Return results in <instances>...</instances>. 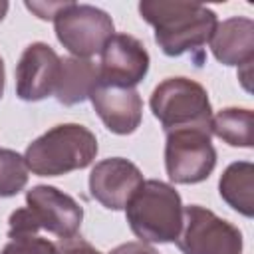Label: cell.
<instances>
[{"instance_id":"obj_23","label":"cell","mask_w":254,"mask_h":254,"mask_svg":"<svg viewBox=\"0 0 254 254\" xmlns=\"http://www.w3.org/2000/svg\"><path fill=\"white\" fill-rule=\"evenodd\" d=\"M8 8H10V4H8L6 0H0V22L4 20V16H6V12H8Z\"/></svg>"},{"instance_id":"obj_16","label":"cell","mask_w":254,"mask_h":254,"mask_svg":"<svg viewBox=\"0 0 254 254\" xmlns=\"http://www.w3.org/2000/svg\"><path fill=\"white\" fill-rule=\"evenodd\" d=\"M210 131L230 147L250 149L254 145V113L246 107H226L212 115Z\"/></svg>"},{"instance_id":"obj_14","label":"cell","mask_w":254,"mask_h":254,"mask_svg":"<svg viewBox=\"0 0 254 254\" xmlns=\"http://www.w3.org/2000/svg\"><path fill=\"white\" fill-rule=\"evenodd\" d=\"M99 83L97 67L91 60L64 58L60 67V79L56 87V97L62 105H77L89 99L91 91Z\"/></svg>"},{"instance_id":"obj_9","label":"cell","mask_w":254,"mask_h":254,"mask_svg":"<svg viewBox=\"0 0 254 254\" xmlns=\"http://www.w3.org/2000/svg\"><path fill=\"white\" fill-rule=\"evenodd\" d=\"M149 52L129 34H113L101 50L97 67L99 83L113 87H135L149 71Z\"/></svg>"},{"instance_id":"obj_11","label":"cell","mask_w":254,"mask_h":254,"mask_svg":"<svg viewBox=\"0 0 254 254\" xmlns=\"http://www.w3.org/2000/svg\"><path fill=\"white\" fill-rule=\"evenodd\" d=\"M141 185L143 175L139 167L123 157L103 159L89 173L91 196L109 210H123Z\"/></svg>"},{"instance_id":"obj_18","label":"cell","mask_w":254,"mask_h":254,"mask_svg":"<svg viewBox=\"0 0 254 254\" xmlns=\"http://www.w3.org/2000/svg\"><path fill=\"white\" fill-rule=\"evenodd\" d=\"M0 254H58V246L42 236H20L12 238Z\"/></svg>"},{"instance_id":"obj_19","label":"cell","mask_w":254,"mask_h":254,"mask_svg":"<svg viewBox=\"0 0 254 254\" xmlns=\"http://www.w3.org/2000/svg\"><path fill=\"white\" fill-rule=\"evenodd\" d=\"M58 254H101L95 246H91L87 240H83L81 236H71L60 242L58 246Z\"/></svg>"},{"instance_id":"obj_13","label":"cell","mask_w":254,"mask_h":254,"mask_svg":"<svg viewBox=\"0 0 254 254\" xmlns=\"http://www.w3.org/2000/svg\"><path fill=\"white\" fill-rule=\"evenodd\" d=\"M212 56L222 65L246 67L254 60V22L246 16H232L216 24L210 38Z\"/></svg>"},{"instance_id":"obj_21","label":"cell","mask_w":254,"mask_h":254,"mask_svg":"<svg viewBox=\"0 0 254 254\" xmlns=\"http://www.w3.org/2000/svg\"><path fill=\"white\" fill-rule=\"evenodd\" d=\"M109 254H159V252L145 242H125L113 248Z\"/></svg>"},{"instance_id":"obj_12","label":"cell","mask_w":254,"mask_h":254,"mask_svg":"<svg viewBox=\"0 0 254 254\" xmlns=\"http://www.w3.org/2000/svg\"><path fill=\"white\" fill-rule=\"evenodd\" d=\"M103 125L115 135H131L143 119V99L135 87L97 83L89 95Z\"/></svg>"},{"instance_id":"obj_4","label":"cell","mask_w":254,"mask_h":254,"mask_svg":"<svg viewBox=\"0 0 254 254\" xmlns=\"http://www.w3.org/2000/svg\"><path fill=\"white\" fill-rule=\"evenodd\" d=\"M151 111L165 133L198 129L212 135V107L206 89L189 77H167L151 93Z\"/></svg>"},{"instance_id":"obj_2","label":"cell","mask_w":254,"mask_h":254,"mask_svg":"<svg viewBox=\"0 0 254 254\" xmlns=\"http://www.w3.org/2000/svg\"><path fill=\"white\" fill-rule=\"evenodd\" d=\"M95 135L79 123H62L34 139L24 153L28 171L38 177H60L85 169L97 155Z\"/></svg>"},{"instance_id":"obj_7","label":"cell","mask_w":254,"mask_h":254,"mask_svg":"<svg viewBox=\"0 0 254 254\" xmlns=\"http://www.w3.org/2000/svg\"><path fill=\"white\" fill-rule=\"evenodd\" d=\"M216 167V149L210 133L198 129H177L167 133L165 169L177 185H196L210 177Z\"/></svg>"},{"instance_id":"obj_1","label":"cell","mask_w":254,"mask_h":254,"mask_svg":"<svg viewBox=\"0 0 254 254\" xmlns=\"http://www.w3.org/2000/svg\"><path fill=\"white\" fill-rule=\"evenodd\" d=\"M139 14L153 26L161 52L171 58L200 50L210 42L218 24L210 8L187 0H143Z\"/></svg>"},{"instance_id":"obj_10","label":"cell","mask_w":254,"mask_h":254,"mask_svg":"<svg viewBox=\"0 0 254 254\" xmlns=\"http://www.w3.org/2000/svg\"><path fill=\"white\" fill-rule=\"evenodd\" d=\"M62 58L44 42L30 44L16 65V95L22 101H42L56 93Z\"/></svg>"},{"instance_id":"obj_6","label":"cell","mask_w":254,"mask_h":254,"mask_svg":"<svg viewBox=\"0 0 254 254\" xmlns=\"http://www.w3.org/2000/svg\"><path fill=\"white\" fill-rule=\"evenodd\" d=\"M175 242L183 254H242V232L200 204L185 206Z\"/></svg>"},{"instance_id":"obj_17","label":"cell","mask_w":254,"mask_h":254,"mask_svg":"<svg viewBox=\"0 0 254 254\" xmlns=\"http://www.w3.org/2000/svg\"><path fill=\"white\" fill-rule=\"evenodd\" d=\"M28 185V165L26 159L12 151L0 149V196L8 198L24 190Z\"/></svg>"},{"instance_id":"obj_15","label":"cell","mask_w":254,"mask_h":254,"mask_svg":"<svg viewBox=\"0 0 254 254\" xmlns=\"http://www.w3.org/2000/svg\"><path fill=\"white\" fill-rule=\"evenodd\" d=\"M220 198L246 218L254 216V165L250 161L230 163L218 181Z\"/></svg>"},{"instance_id":"obj_8","label":"cell","mask_w":254,"mask_h":254,"mask_svg":"<svg viewBox=\"0 0 254 254\" xmlns=\"http://www.w3.org/2000/svg\"><path fill=\"white\" fill-rule=\"evenodd\" d=\"M24 208L36 234L40 230H48L60 240L75 236L83 220V208L79 206V202L50 185L32 187L26 192Z\"/></svg>"},{"instance_id":"obj_20","label":"cell","mask_w":254,"mask_h":254,"mask_svg":"<svg viewBox=\"0 0 254 254\" xmlns=\"http://www.w3.org/2000/svg\"><path fill=\"white\" fill-rule=\"evenodd\" d=\"M65 2H26V8L32 10L42 20H54V16L64 8Z\"/></svg>"},{"instance_id":"obj_3","label":"cell","mask_w":254,"mask_h":254,"mask_svg":"<svg viewBox=\"0 0 254 254\" xmlns=\"http://www.w3.org/2000/svg\"><path fill=\"white\" fill-rule=\"evenodd\" d=\"M183 200L169 183L143 181L125 206L131 232L145 244L175 242L183 228Z\"/></svg>"},{"instance_id":"obj_22","label":"cell","mask_w":254,"mask_h":254,"mask_svg":"<svg viewBox=\"0 0 254 254\" xmlns=\"http://www.w3.org/2000/svg\"><path fill=\"white\" fill-rule=\"evenodd\" d=\"M4 85H6V69H4V60L0 58V99L4 95Z\"/></svg>"},{"instance_id":"obj_5","label":"cell","mask_w":254,"mask_h":254,"mask_svg":"<svg viewBox=\"0 0 254 254\" xmlns=\"http://www.w3.org/2000/svg\"><path fill=\"white\" fill-rule=\"evenodd\" d=\"M54 28L58 42L73 58L81 60L101 54L115 32L113 20L105 10L75 2L64 4V8L54 16Z\"/></svg>"}]
</instances>
